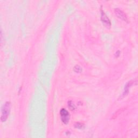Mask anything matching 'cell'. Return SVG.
<instances>
[{
    "mask_svg": "<svg viewBox=\"0 0 138 138\" xmlns=\"http://www.w3.org/2000/svg\"><path fill=\"white\" fill-rule=\"evenodd\" d=\"M11 103L9 102H5L3 105L1 110V120L2 122H5L7 120L10 112Z\"/></svg>",
    "mask_w": 138,
    "mask_h": 138,
    "instance_id": "cell-1",
    "label": "cell"
},
{
    "mask_svg": "<svg viewBox=\"0 0 138 138\" xmlns=\"http://www.w3.org/2000/svg\"><path fill=\"white\" fill-rule=\"evenodd\" d=\"M60 114L62 122L65 124H67L70 118V115L68 111L64 109H63L60 111Z\"/></svg>",
    "mask_w": 138,
    "mask_h": 138,
    "instance_id": "cell-2",
    "label": "cell"
},
{
    "mask_svg": "<svg viewBox=\"0 0 138 138\" xmlns=\"http://www.w3.org/2000/svg\"><path fill=\"white\" fill-rule=\"evenodd\" d=\"M101 20L103 24L107 28H110L111 26V23L110 20H109V18L105 14L104 11L101 9Z\"/></svg>",
    "mask_w": 138,
    "mask_h": 138,
    "instance_id": "cell-3",
    "label": "cell"
},
{
    "mask_svg": "<svg viewBox=\"0 0 138 138\" xmlns=\"http://www.w3.org/2000/svg\"><path fill=\"white\" fill-rule=\"evenodd\" d=\"M116 14L117 16V17L119 18H120L122 20L125 21V22H128V18L126 16V15L125 14V12L120 10L119 8H116L114 9Z\"/></svg>",
    "mask_w": 138,
    "mask_h": 138,
    "instance_id": "cell-4",
    "label": "cell"
},
{
    "mask_svg": "<svg viewBox=\"0 0 138 138\" xmlns=\"http://www.w3.org/2000/svg\"><path fill=\"white\" fill-rule=\"evenodd\" d=\"M133 84V82L132 81H128V82L126 84V85L125 86V88H124V91H123V93H122V97H124L126 96L128 93V91H129V89L131 87V86L132 85V84Z\"/></svg>",
    "mask_w": 138,
    "mask_h": 138,
    "instance_id": "cell-5",
    "label": "cell"
},
{
    "mask_svg": "<svg viewBox=\"0 0 138 138\" xmlns=\"http://www.w3.org/2000/svg\"><path fill=\"white\" fill-rule=\"evenodd\" d=\"M68 107L71 111H74L76 109V106L74 105V104H73V103L72 101H69L68 102Z\"/></svg>",
    "mask_w": 138,
    "mask_h": 138,
    "instance_id": "cell-6",
    "label": "cell"
},
{
    "mask_svg": "<svg viewBox=\"0 0 138 138\" xmlns=\"http://www.w3.org/2000/svg\"><path fill=\"white\" fill-rule=\"evenodd\" d=\"M73 70L76 72L79 73V72H80L81 71V68L79 65H76V66L74 67Z\"/></svg>",
    "mask_w": 138,
    "mask_h": 138,
    "instance_id": "cell-7",
    "label": "cell"
},
{
    "mask_svg": "<svg viewBox=\"0 0 138 138\" xmlns=\"http://www.w3.org/2000/svg\"><path fill=\"white\" fill-rule=\"evenodd\" d=\"M84 124H81L80 122H78V123L75 124V127H76L77 128H79V129L83 128V127H84Z\"/></svg>",
    "mask_w": 138,
    "mask_h": 138,
    "instance_id": "cell-8",
    "label": "cell"
},
{
    "mask_svg": "<svg viewBox=\"0 0 138 138\" xmlns=\"http://www.w3.org/2000/svg\"><path fill=\"white\" fill-rule=\"evenodd\" d=\"M119 54H120V52H119V51H118L116 53V54H115L116 57H117H117H118V56H119Z\"/></svg>",
    "mask_w": 138,
    "mask_h": 138,
    "instance_id": "cell-9",
    "label": "cell"
}]
</instances>
